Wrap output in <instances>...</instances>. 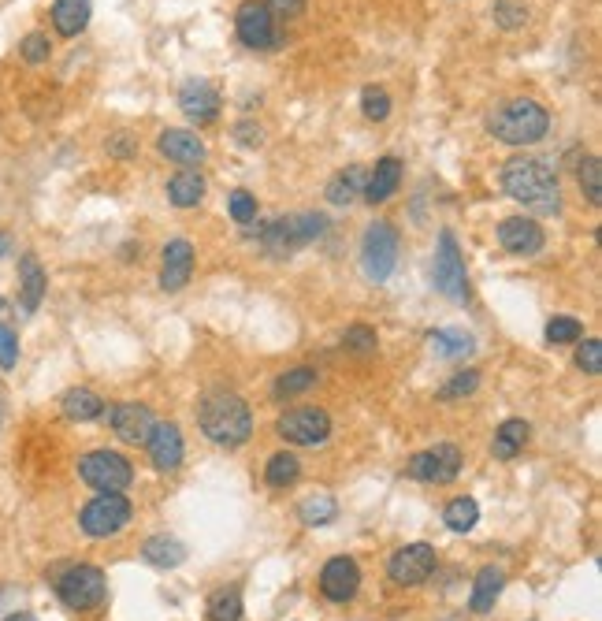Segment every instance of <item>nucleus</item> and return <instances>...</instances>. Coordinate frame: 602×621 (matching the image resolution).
<instances>
[{"instance_id":"obj_1","label":"nucleus","mask_w":602,"mask_h":621,"mask_svg":"<svg viewBox=\"0 0 602 621\" xmlns=\"http://www.w3.org/2000/svg\"><path fill=\"white\" fill-rule=\"evenodd\" d=\"M502 190L513 201H521L524 209L539 212V216H554L562 212V186L558 175L547 160L539 157H513L502 168Z\"/></svg>"},{"instance_id":"obj_2","label":"nucleus","mask_w":602,"mask_h":621,"mask_svg":"<svg viewBox=\"0 0 602 621\" xmlns=\"http://www.w3.org/2000/svg\"><path fill=\"white\" fill-rule=\"evenodd\" d=\"M197 424L216 447H242L253 436V413L235 391H212L197 406Z\"/></svg>"},{"instance_id":"obj_3","label":"nucleus","mask_w":602,"mask_h":621,"mask_svg":"<svg viewBox=\"0 0 602 621\" xmlns=\"http://www.w3.org/2000/svg\"><path fill=\"white\" fill-rule=\"evenodd\" d=\"M487 131L495 134L498 142L506 146H536L543 142L550 131V116L547 108L528 101V97H513V101H502V105L487 116Z\"/></svg>"},{"instance_id":"obj_4","label":"nucleus","mask_w":602,"mask_h":621,"mask_svg":"<svg viewBox=\"0 0 602 621\" xmlns=\"http://www.w3.org/2000/svg\"><path fill=\"white\" fill-rule=\"evenodd\" d=\"M328 231V220L320 212H294V216H279L268 227H261V246L272 257H290L294 250L309 246Z\"/></svg>"},{"instance_id":"obj_5","label":"nucleus","mask_w":602,"mask_h":621,"mask_svg":"<svg viewBox=\"0 0 602 621\" xmlns=\"http://www.w3.org/2000/svg\"><path fill=\"white\" fill-rule=\"evenodd\" d=\"M131 517H134V506L123 491H101L97 499H90V503L82 506L79 525L93 540H108V536H119V532L127 529Z\"/></svg>"},{"instance_id":"obj_6","label":"nucleus","mask_w":602,"mask_h":621,"mask_svg":"<svg viewBox=\"0 0 602 621\" xmlns=\"http://www.w3.org/2000/svg\"><path fill=\"white\" fill-rule=\"evenodd\" d=\"M56 595L67 610H97L105 603L108 595V581L105 573L97 566H67L60 577H56Z\"/></svg>"},{"instance_id":"obj_7","label":"nucleus","mask_w":602,"mask_h":621,"mask_svg":"<svg viewBox=\"0 0 602 621\" xmlns=\"http://www.w3.org/2000/svg\"><path fill=\"white\" fill-rule=\"evenodd\" d=\"M361 265L372 283H387L398 265V231L387 220H376L361 238Z\"/></svg>"},{"instance_id":"obj_8","label":"nucleus","mask_w":602,"mask_h":621,"mask_svg":"<svg viewBox=\"0 0 602 621\" xmlns=\"http://www.w3.org/2000/svg\"><path fill=\"white\" fill-rule=\"evenodd\" d=\"M435 291L446 294L450 302H469V272H465V257L458 250V238L443 231L439 246H435Z\"/></svg>"},{"instance_id":"obj_9","label":"nucleus","mask_w":602,"mask_h":621,"mask_svg":"<svg viewBox=\"0 0 602 621\" xmlns=\"http://www.w3.org/2000/svg\"><path fill=\"white\" fill-rule=\"evenodd\" d=\"M79 476L93 491H123L134 480V469L116 450H90L79 458Z\"/></svg>"},{"instance_id":"obj_10","label":"nucleus","mask_w":602,"mask_h":621,"mask_svg":"<svg viewBox=\"0 0 602 621\" xmlns=\"http://www.w3.org/2000/svg\"><path fill=\"white\" fill-rule=\"evenodd\" d=\"M275 436L294 443V447H320L331 436V417L328 410H316V406H298L287 410L275 421Z\"/></svg>"},{"instance_id":"obj_11","label":"nucleus","mask_w":602,"mask_h":621,"mask_svg":"<svg viewBox=\"0 0 602 621\" xmlns=\"http://www.w3.org/2000/svg\"><path fill=\"white\" fill-rule=\"evenodd\" d=\"M406 473L420 484H450L461 473V450L454 443H435L409 458Z\"/></svg>"},{"instance_id":"obj_12","label":"nucleus","mask_w":602,"mask_h":621,"mask_svg":"<svg viewBox=\"0 0 602 621\" xmlns=\"http://www.w3.org/2000/svg\"><path fill=\"white\" fill-rule=\"evenodd\" d=\"M432 569H435V547H428V543H406L387 562V577L398 588H417V584H424L432 577Z\"/></svg>"},{"instance_id":"obj_13","label":"nucleus","mask_w":602,"mask_h":621,"mask_svg":"<svg viewBox=\"0 0 602 621\" xmlns=\"http://www.w3.org/2000/svg\"><path fill=\"white\" fill-rule=\"evenodd\" d=\"M235 30L246 49H275L279 45V30H275V19L264 8V0H242L238 4Z\"/></svg>"},{"instance_id":"obj_14","label":"nucleus","mask_w":602,"mask_h":621,"mask_svg":"<svg viewBox=\"0 0 602 621\" xmlns=\"http://www.w3.org/2000/svg\"><path fill=\"white\" fill-rule=\"evenodd\" d=\"M108 424H112L116 439L131 443V447H142L157 421H153L149 406H142V402H116V406L108 410Z\"/></svg>"},{"instance_id":"obj_15","label":"nucleus","mask_w":602,"mask_h":621,"mask_svg":"<svg viewBox=\"0 0 602 621\" xmlns=\"http://www.w3.org/2000/svg\"><path fill=\"white\" fill-rule=\"evenodd\" d=\"M357 588H361V569H357L354 558L339 555L320 569V592L331 603H350L357 595Z\"/></svg>"},{"instance_id":"obj_16","label":"nucleus","mask_w":602,"mask_h":621,"mask_svg":"<svg viewBox=\"0 0 602 621\" xmlns=\"http://www.w3.org/2000/svg\"><path fill=\"white\" fill-rule=\"evenodd\" d=\"M145 447H149V462H153V469L157 473H175L179 465H183V432L175 428V424H153V432H149V439H145Z\"/></svg>"},{"instance_id":"obj_17","label":"nucleus","mask_w":602,"mask_h":621,"mask_svg":"<svg viewBox=\"0 0 602 621\" xmlns=\"http://www.w3.org/2000/svg\"><path fill=\"white\" fill-rule=\"evenodd\" d=\"M498 242H502V250L513 253V257H536L543 250V227L536 220H524V216H510V220H502L498 224Z\"/></svg>"},{"instance_id":"obj_18","label":"nucleus","mask_w":602,"mask_h":621,"mask_svg":"<svg viewBox=\"0 0 602 621\" xmlns=\"http://www.w3.org/2000/svg\"><path fill=\"white\" fill-rule=\"evenodd\" d=\"M194 276V246L186 238H171L164 246V265H160V287L168 294H179Z\"/></svg>"},{"instance_id":"obj_19","label":"nucleus","mask_w":602,"mask_h":621,"mask_svg":"<svg viewBox=\"0 0 602 621\" xmlns=\"http://www.w3.org/2000/svg\"><path fill=\"white\" fill-rule=\"evenodd\" d=\"M220 90L212 86V82H205V79H190L179 90V108L186 112V119H194L197 127L201 123H212V119L220 116Z\"/></svg>"},{"instance_id":"obj_20","label":"nucleus","mask_w":602,"mask_h":621,"mask_svg":"<svg viewBox=\"0 0 602 621\" xmlns=\"http://www.w3.org/2000/svg\"><path fill=\"white\" fill-rule=\"evenodd\" d=\"M157 149L171 160V164H183V168L205 164V157H209L205 142H201V138H197L194 131H179V127H168V131H160Z\"/></svg>"},{"instance_id":"obj_21","label":"nucleus","mask_w":602,"mask_h":621,"mask_svg":"<svg viewBox=\"0 0 602 621\" xmlns=\"http://www.w3.org/2000/svg\"><path fill=\"white\" fill-rule=\"evenodd\" d=\"M398 186H402V160L380 157L376 160V168H372V175L365 179L361 198H365L368 205H383V201H391L394 194H398Z\"/></svg>"},{"instance_id":"obj_22","label":"nucleus","mask_w":602,"mask_h":621,"mask_svg":"<svg viewBox=\"0 0 602 621\" xmlns=\"http://www.w3.org/2000/svg\"><path fill=\"white\" fill-rule=\"evenodd\" d=\"M45 287H49V276H45V268L34 253H23L19 257V305H23V313H38L41 298H45Z\"/></svg>"},{"instance_id":"obj_23","label":"nucleus","mask_w":602,"mask_h":621,"mask_svg":"<svg viewBox=\"0 0 602 621\" xmlns=\"http://www.w3.org/2000/svg\"><path fill=\"white\" fill-rule=\"evenodd\" d=\"M53 27L60 38H79L90 27L93 0H53Z\"/></svg>"},{"instance_id":"obj_24","label":"nucleus","mask_w":602,"mask_h":621,"mask_svg":"<svg viewBox=\"0 0 602 621\" xmlns=\"http://www.w3.org/2000/svg\"><path fill=\"white\" fill-rule=\"evenodd\" d=\"M60 410H64L67 421L86 424V421H97L105 413V398L97 395V391H90V387H71L60 398Z\"/></svg>"},{"instance_id":"obj_25","label":"nucleus","mask_w":602,"mask_h":621,"mask_svg":"<svg viewBox=\"0 0 602 621\" xmlns=\"http://www.w3.org/2000/svg\"><path fill=\"white\" fill-rule=\"evenodd\" d=\"M502 584H506V573L498 566H484L476 573V581H472V595H469V607L476 614H487V610H495L498 595H502Z\"/></svg>"},{"instance_id":"obj_26","label":"nucleus","mask_w":602,"mask_h":621,"mask_svg":"<svg viewBox=\"0 0 602 621\" xmlns=\"http://www.w3.org/2000/svg\"><path fill=\"white\" fill-rule=\"evenodd\" d=\"M528 436H532V428H528V421H521V417H510V421L498 424L495 443H491V450H495L498 462H513V458H517V454L524 450Z\"/></svg>"},{"instance_id":"obj_27","label":"nucleus","mask_w":602,"mask_h":621,"mask_svg":"<svg viewBox=\"0 0 602 621\" xmlns=\"http://www.w3.org/2000/svg\"><path fill=\"white\" fill-rule=\"evenodd\" d=\"M201 198H205V179L194 168H183L168 179V201L175 209H194V205H201Z\"/></svg>"},{"instance_id":"obj_28","label":"nucleus","mask_w":602,"mask_h":621,"mask_svg":"<svg viewBox=\"0 0 602 621\" xmlns=\"http://www.w3.org/2000/svg\"><path fill=\"white\" fill-rule=\"evenodd\" d=\"M142 558L157 569H175L186 562V547L175 536H149L142 547Z\"/></svg>"},{"instance_id":"obj_29","label":"nucleus","mask_w":602,"mask_h":621,"mask_svg":"<svg viewBox=\"0 0 602 621\" xmlns=\"http://www.w3.org/2000/svg\"><path fill=\"white\" fill-rule=\"evenodd\" d=\"M361 190H365V168L350 164V168H342V172L331 175V183L324 194H328L331 205H350V201H357Z\"/></svg>"},{"instance_id":"obj_30","label":"nucleus","mask_w":602,"mask_h":621,"mask_svg":"<svg viewBox=\"0 0 602 621\" xmlns=\"http://www.w3.org/2000/svg\"><path fill=\"white\" fill-rule=\"evenodd\" d=\"M298 476H301V462H298V454H290V450L272 454L268 465H264V480H268V488H290Z\"/></svg>"},{"instance_id":"obj_31","label":"nucleus","mask_w":602,"mask_h":621,"mask_svg":"<svg viewBox=\"0 0 602 621\" xmlns=\"http://www.w3.org/2000/svg\"><path fill=\"white\" fill-rule=\"evenodd\" d=\"M432 350L439 357H465V354H472V350H476V343H472L469 331L439 328V331H432Z\"/></svg>"},{"instance_id":"obj_32","label":"nucleus","mask_w":602,"mask_h":621,"mask_svg":"<svg viewBox=\"0 0 602 621\" xmlns=\"http://www.w3.org/2000/svg\"><path fill=\"white\" fill-rule=\"evenodd\" d=\"M443 521L450 532H472L476 529V521H480V506H476V499L461 495V499H454V503H446Z\"/></svg>"},{"instance_id":"obj_33","label":"nucleus","mask_w":602,"mask_h":621,"mask_svg":"<svg viewBox=\"0 0 602 621\" xmlns=\"http://www.w3.org/2000/svg\"><path fill=\"white\" fill-rule=\"evenodd\" d=\"M316 384V369H290V372H283L279 380L272 384V395H275V402H283V398H294V395H301V391H309V387Z\"/></svg>"},{"instance_id":"obj_34","label":"nucleus","mask_w":602,"mask_h":621,"mask_svg":"<svg viewBox=\"0 0 602 621\" xmlns=\"http://www.w3.org/2000/svg\"><path fill=\"white\" fill-rule=\"evenodd\" d=\"M209 621H242V592L223 588L209 599Z\"/></svg>"},{"instance_id":"obj_35","label":"nucleus","mask_w":602,"mask_h":621,"mask_svg":"<svg viewBox=\"0 0 602 621\" xmlns=\"http://www.w3.org/2000/svg\"><path fill=\"white\" fill-rule=\"evenodd\" d=\"M298 514L305 525H328V521H335V514H339V506H335V499L331 495H309L305 503L298 506Z\"/></svg>"},{"instance_id":"obj_36","label":"nucleus","mask_w":602,"mask_h":621,"mask_svg":"<svg viewBox=\"0 0 602 621\" xmlns=\"http://www.w3.org/2000/svg\"><path fill=\"white\" fill-rule=\"evenodd\" d=\"M361 112H365V119H372V123H383V119L391 116V93L380 90V86H365V90H361Z\"/></svg>"},{"instance_id":"obj_37","label":"nucleus","mask_w":602,"mask_h":621,"mask_svg":"<svg viewBox=\"0 0 602 621\" xmlns=\"http://www.w3.org/2000/svg\"><path fill=\"white\" fill-rule=\"evenodd\" d=\"M580 190L591 205H602V164L595 157H588L580 168Z\"/></svg>"},{"instance_id":"obj_38","label":"nucleus","mask_w":602,"mask_h":621,"mask_svg":"<svg viewBox=\"0 0 602 621\" xmlns=\"http://www.w3.org/2000/svg\"><path fill=\"white\" fill-rule=\"evenodd\" d=\"M547 339L550 343H580L584 339V324L573 317H554L547 324Z\"/></svg>"},{"instance_id":"obj_39","label":"nucleus","mask_w":602,"mask_h":621,"mask_svg":"<svg viewBox=\"0 0 602 621\" xmlns=\"http://www.w3.org/2000/svg\"><path fill=\"white\" fill-rule=\"evenodd\" d=\"M49 53H53V45H49V38L41 34V30H34V34H27V38L19 41V56L27 60V64H45L49 60Z\"/></svg>"},{"instance_id":"obj_40","label":"nucleus","mask_w":602,"mask_h":621,"mask_svg":"<svg viewBox=\"0 0 602 621\" xmlns=\"http://www.w3.org/2000/svg\"><path fill=\"white\" fill-rule=\"evenodd\" d=\"M476 387H480V372H476V369H465V372H458V376H454V380H450V384H446L443 391H439V398H443V402H450V398L472 395Z\"/></svg>"},{"instance_id":"obj_41","label":"nucleus","mask_w":602,"mask_h":621,"mask_svg":"<svg viewBox=\"0 0 602 621\" xmlns=\"http://www.w3.org/2000/svg\"><path fill=\"white\" fill-rule=\"evenodd\" d=\"M227 209L235 216V224H253V220H257V198H253L249 190H235L231 201H227Z\"/></svg>"},{"instance_id":"obj_42","label":"nucleus","mask_w":602,"mask_h":621,"mask_svg":"<svg viewBox=\"0 0 602 621\" xmlns=\"http://www.w3.org/2000/svg\"><path fill=\"white\" fill-rule=\"evenodd\" d=\"M576 365L588 372V376H602V343L599 339H584L576 350Z\"/></svg>"},{"instance_id":"obj_43","label":"nucleus","mask_w":602,"mask_h":621,"mask_svg":"<svg viewBox=\"0 0 602 621\" xmlns=\"http://www.w3.org/2000/svg\"><path fill=\"white\" fill-rule=\"evenodd\" d=\"M342 343L350 346V350H357V354H372L376 350V331L368 328V324H354V328H346Z\"/></svg>"},{"instance_id":"obj_44","label":"nucleus","mask_w":602,"mask_h":621,"mask_svg":"<svg viewBox=\"0 0 602 621\" xmlns=\"http://www.w3.org/2000/svg\"><path fill=\"white\" fill-rule=\"evenodd\" d=\"M524 4H517V0H498L495 4V23L506 30H517L524 23Z\"/></svg>"},{"instance_id":"obj_45","label":"nucleus","mask_w":602,"mask_h":621,"mask_svg":"<svg viewBox=\"0 0 602 621\" xmlns=\"http://www.w3.org/2000/svg\"><path fill=\"white\" fill-rule=\"evenodd\" d=\"M15 361H19V339H15V331L8 324H0V369L12 372Z\"/></svg>"},{"instance_id":"obj_46","label":"nucleus","mask_w":602,"mask_h":621,"mask_svg":"<svg viewBox=\"0 0 602 621\" xmlns=\"http://www.w3.org/2000/svg\"><path fill=\"white\" fill-rule=\"evenodd\" d=\"M264 8L272 12V19H298L305 12V0H264Z\"/></svg>"},{"instance_id":"obj_47","label":"nucleus","mask_w":602,"mask_h":621,"mask_svg":"<svg viewBox=\"0 0 602 621\" xmlns=\"http://www.w3.org/2000/svg\"><path fill=\"white\" fill-rule=\"evenodd\" d=\"M235 138L242 142V146H261V127L249 123V119H242V123L235 127Z\"/></svg>"},{"instance_id":"obj_48","label":"nucleus","mask_w":602,"mask_h":621,"mask_svg":"<svg viewBox=\"0 0 602 621\" xmlns=\"http://www.w3.org/2000/svg\"><path fill=\"white\" fill-rule=\"evenodd\" d=\"M108 153H112V157H119V160H127V157H134L138 149H134L131 134H116V138L108 142Z\"/></svg>"},{"instance_id":"obj_49","label":"nucleus","mask_w":602,"mask_h":621,"mask_svg":"<svg viewBox=\"0 0 602 621\" xmlns=\"http://www.w3.org/2000/svg\"><path fill=\"white\" fill-rule=\"evenodd\" d=\"M4 621H38V618H34L30 610H19V614H8V618H4Z\"/></svg>"},{"instance_id":"obj_50","label":"nucleus","mask_w":602,"mask_h":621,"mask_svg":"<svg viewBox=\"0 0 602 621\" xmlns=\"http://www.w3.org/2000/svg\"><path fill=\"white\" fill-rule=\"evenodd\" d=\"M8 250H12V235H4V231H0V257H4Z\"/></svg>"}]
</instances>
